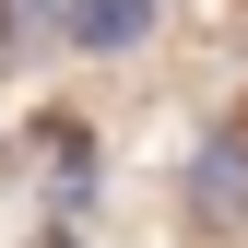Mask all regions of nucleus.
Here are the masks:
<instances>
[{
    "label": "nucleus",
    "mask_w": 248,
    "mask_h": 248,
    "mask_svg": "<svg viewBox=\"0 0 248 248\" xmlns=\"http://www.w3.org/2000/svg\"><path fill=\"white\" fill-rule=\"evenodd\" d=\"M189 213L248 225V118H213V130H201V154H189Z\"/></svg>",
    "instance_id": "obj_1"
},
{
    "label": "nucleus",
    "mask_w": 248,
    "mask_h": 248,
    "mask_svg": "<svg viewBox=\"0 0 248 248\" xmlns=\"http://www.w3.org/2000/svg\"><path fill=\"white\" fill-rule=\"evenodd\" d=\"M47 201L59 213H95V142L83 130H47Z\"/></svg>",
    "instance_id": "obj_3"
},
{
    "label": "nucleus",
    "mask_w": 248,
    "mask_h": 248,
    "mask_svg": "<svg viewBox=\"0 0 248 248\" xmlns=\"http://www.w3.org/2000/svg\"><path fill=\"white\" fill-rule=\"evenodd\" d=\"M142 36H154V0H59V47H83V59H118Z\"/></svg>",
    "instance_id": "obj_2"
}]
</instances>
